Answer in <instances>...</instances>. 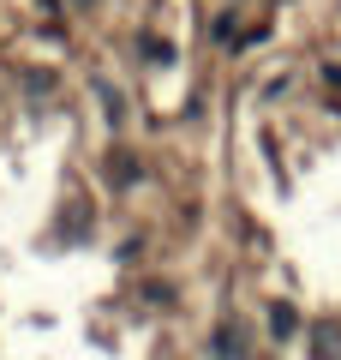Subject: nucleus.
Returning a JSON list of instances; mask_svg holds the SVG:
<instances>
[{
	"mask_svg": "<svg viewBox=\"0 0 341 360\" xmlns=\"http://www.w3.org/2000/svg\"><path fill=\"white\" fill-rule=\"evenodd\" d=\"M269 336H276V342H288V336H300V312H293L288 300H276V307H269Z\"/></svg>",
	"mask_w": 341,
	"mask_h": 360,
	"instance_id": "nucleus-1",
	"label": "nucleus"
},
{
	"mask_svg": "<svg viewBox=\"0 0 341 360\" xmlns=\"http://www.w3.org/2000/svg\"><path fill=\"white\" fill-rule=\"evenodd\" d=\"M144 54H150V60H156V66H162V60H174V49H168V42H162V37H144Z\"/></svg>",
	"mask_w": 341,
	"mask_h": 360,
	"instance_id": "nucleus-2",
	"label": "nucleus"
}]
</instances>
